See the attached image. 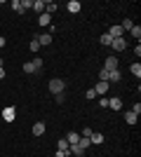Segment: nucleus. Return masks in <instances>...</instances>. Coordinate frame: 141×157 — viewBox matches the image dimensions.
I'll return each instance as SVG.
<instances>
[{"instance_id":"20e7f679","label":"nucleus","mask_w":141,"mask_h":157,"mask_svg":"<svg viewBox=\"0 0 141 157\" xmlns=\"http://www.w3.org/2000/svg\"><path fill=\"white\" fill-rule=\"evenodd\" d=\"M101 68H106V71H118V56H108Z\"/></svg>"},{"instance_id":"9d476101","label":"nucleus","mask_w":141,"mask_h":157,"mask_svg":"<svg viewBox=\"0 0 141 157\" xmlns=\"http://www.w3.org/2000/svg\"><path fill=\"white\" fill-rule=\"evenodd\" d=\"M78 138H80V134H78V131H68V134H66L68 145H75V143H78Z\"/></svg>"},{"instance_id":"dca6fc26","label":"nucleus","mask_w":141,"mask_h":157,"mask_svg":"<svg viewBox=\"0 0 141 157\" xmlns=\"http://www.w3.org/2000/svg\"><path fill=\"white\" fill-rule=\"evenodd\" d=\"M120 78H122L120 68H118V71H108V80H111V82H120Z\"/></svg>"},{"instance_id":"aec40b11","label":"nucleus","mask_w":141,"mask_h":157,"mask_svg":"<svg viewBox=\"0 0 141 157\" xmlns=\"http://www.w3.org/2000/svg\"><path fill=\"white\" fill-rule=\"evenodd\" d=\"M129 71H132L134 78H141V63H132V66H129Z\"/></svg>"},{"instance_id":"412c9836","label":"nucleus","mask_w":141,"mask_h":157,"mask_svg":"<svg viewBox=\"0 0 141 157\" xmlns=\"http://www.w3.org/2000/svg\"><path fill=\"white\" fill-rule=\"evenodd\" d=\"M12 10L17 14H24V7H21V0H12Z\"/></svg>"},{"instance_id":"f8f14e48","label":"nucleus","mask_w":141,"mask_h":157,"mask_svg":"<svg viewBox=\"0 0 141 157\" xmlns=\"http://www.w3.org/2000/svg\"><path fill=\"white\" fill-rule=\"evenodd\" d=\"M122 33H125V31H122L120 26H111V28H108V35H111V38H122Z\"/></svg>"},{"instance_id":"c9c22d12","label":"nucleus","mask_w":141,"mask_h":157,"mask_svg":"<svg viewBox=\"0 0 141 157\" xmlns=\"http://www.w3.org/2000/svg\"><path fill=\"white\" fill-rule=\"evenodd\" d=\"M0 47H5V38L2 35H0Z\"/></svg>"},{"instance_id":"cd10ccee","label":"nucleus","mask_w":141,"mask_h":157,"mask_svg":"<svg viewBox=\"0 0 141 157\" xmlns=\"http://www.w3.org/2000/svg\"><path fill=\"white\" fill-rule=\"evenodd\" d=\"M24 73H28V75H31V73H35V68H33V63H31V61H28V63H24Z\"/></svg>"},{"instance_id":"f03ea898","label":"nucleus","mask_w":141,"mask_h":157,"mask_svg":"<svg viewBox=\"0 0 141 157\" xmlns=\"http://www.w3.org/2000/svg\"><path fill=\"white\" fill-rule=\"evenodd\" d=\"M14 117H17V108H14V105L2 108V120H5V122H14Z\"/></svg>"},{"instance_id":"7c9ffc66","label":"nucleus","mask_w":141,"mask_h":157,"mask_svg":"<svg viewBox=\"0 0 141 157\" xmlns=\"http://www.w3.org/2000/svg\"><path fill=\"white\" fill-rule=\"evenodd\" d=\"M99 105H101V108H108V98L106 96H99Z\"/></svg>"},{"instance_id":"ddd939ff","label":"nucleus","mask_w":141,"mask_h":157,"mask_svg":"<svg viewBox=\"0 0 141 157\" xmlns=\"http://www.w3.org/2000/svg\"><path fill=\"white\" fill-rule=\"evenodd\" d=\"M75 145H78V148H80V150L85 152V150H87V148H89V145H92V143H89V138L80 136V138H78V143H75Z\"/></svg>"},{"instance_id":"4be33fe9","label":"nucleus","mask_w":141,"mask_h":157,"mask_svg":"<svg viewBox=\"0 0 141 157\" xmlns=\"http://www.w3.org/2000/svg\"><path fill=\"white\" fill-rule=\"evenodd\" d=\"M129 33H132V38H134V40H139L141 38V26H132V28H129Z\"/></svg>"},{"instance_id":"a878e982","label":"nucleus","mask_w":141,"mask_h":157,"mask_svg":"<svg viewBox=\"0 0 141 157\" xmlns=\"http://www.w3.org/2000/svg\"><path fill=\"white\" fill-rule=\"evenodd\" d=\"M31 63H33V68H35V71H40V68H42V59H40V56H35V59L31 61Z\"/></svg>"},{"instance_id":"393cba45","label":"nucleus","mask_w":141,"mask_h":157,"mask_svg":"<svg viewBox=\"0 0 141 157\" xmlns=\"http://www.w3.org/2000/svg\"><path fill=\"white\" fill-rule=\"evenodd\" d=\"M28 47H31V52H38V49H40V42H38V38L31 40V45H28Z\"/></svg>"},{"instance_id":"9b49d317","label":"nucleus","mask_w":141,"mask_h":157,"mask_svg":"<svg viewBox=\"0 0 141 157\" xmlns=\"http://www.w3.org/2000/svg\"><path fill=\"white\" fill-rule=\"evenodd\" d=\"M38 24H40V26H49V24H52V17L47 12H42L40 17H38Z\"/></svg>"},{"instance_id":"423d86ee","label":"nucleus","mask_w":141,"mask_h":157,"mask_svg":"<svg viewBox=\"0 0 141 157\" xmlns=\"http://www.w3.org/2000/svg\"><path fill=\"white\" fill-rule=\"evenodd\" d=\"M66 10H68L71 14H78V12H80V2H78V0H68Z\"/></svg>"},{"instance_id":"473e14b6","label":"nucleus","mask_w":141,"mask_h":157,"mask_svg":"<svg viewBox=\"0 0 141 157\" xmlns=\"http://www.w3.org/2000/svg\"><path fill=\"white\" fill-rule=\"evenodd\" d=\"M85 96H87V98H96V92H94V89H87V92H85Z\"/></svg>"},{"instance_id":"2f4dec72","label":"nucleus","mask_w":141,"mask_h":157,"mask_svg":"<svg viewBox=\"0 0 141 157\" xmlns=\"http://www.w3.org/2000/svg\"><path fill=\"white\" fill-rule=\"evenodd\" d=\"M132 113H134V115H139V113H141V103H139V101H136V103H134V108H132Z\"/></svg>"},{"instance_id":"c756f323","label":"nucleus","mask_w":141,"mask_h":157,"mask_svg":"<svg viewBox=\"0 0 141 157\" xmlns=\"http://www.w3.org/2000/svg\"><path fill=\"white\" fill-rule=\"evenodd\" d=\"M92 131H94V129H89V127H85V129H82V134H80V136L89 138V136H92Z\"/></svg>"},{"instance_id":"f704fd0d","label":"nucleus","mask_w":141,"mask_h":157,"mask_svg":"<svg viewBox=\"0 0 141 157\" xmlns=\"http://www.w3.org/2000/svg\"><path fill=\"white\" fill-rule=\"evenodd\" d=\"M5 78V68H0V80Z\"/></svg>"},{"instance_id":"f3484780","label":"nucleus","mask_w":141,"mask_h":157,"mask_svg":"<svg viewBox=\"0 0 141 157\" xmlns=\"http://www.w3.org/2000/svg\"><path fill=\"white\" fill-rule=\"evenodd\" d=\"M68 148H71V145H68V141H66V138H59V143H57V150L68 152ZM68 155H71V152H68Z\"/></svg>"},{"instance_id":"7ed1b4c3","label":"nucleus","mask_w":141,"mask_h":157,"mask_svg":"<svg viewBox=\"0 0 141 157\" xmlns=\"http://www.w3.org/2000/svg\"><path fill=\"white\" fill-rule=\"evenodd\" d=\"M111 47H113L115 52H122V49L127 47V40H125V38H113V40H111Z\"/></svg>"},{"instance_id":"6ab92c4d","label":"nucleus","mask_w":141,"mask_h":157,"mask_svg":"<svg viewBox=\"0 0 141 157\" xmlns=\"http://www.w3.org/2000/svg\"><path fill=\"white\" fill-rule=\"evenodd\" d=\"M136 120H139V115H134L132 110H129L127 115H125V122H127V124H136Z\"/></svg>"},{"instance_id":"f257e3e1","label":"nucleus","mask_w":141,"mask_h":157,"mask_svg":"<svg viewBox=\"0 0 141 157\" xmlns=\"http://www.w3.org/2000/svg\"><path fill=\"white\" fill-rule=\"evenodd\" d=\"M64 89H66V82L64 80H59V78H54V80H49V92L57 96V94H64Z\"/></svg>"},{"instance_id":"39448f33","label":"nucleus","mask_w":141,"mask_h":157,"mask_svg":"<svg viewBox=\"0 0 141 157\" xmlns=\"http://www.w3.org/2000/svg\"><path fill=\"white\" fill-rule=\"evenodd\" d=\"M108 85H111V82H96V87H94V92H96V96H104V94L108 92Z\"/></svg>"},{"instance_id":"bb28decb","label":"nucleus","mask_w":141,"mask_h":157,"mask_svg":"<svg viewBox=\"0 0 141 157\" xmlns=\"http://www.w3.org/2000/svg\"><path fill=\"white\" fill-rule=\"evenodd\" d=\"M99 80H101V82H108V71H106V68H101V71H99Z\"/></svg>"},{"instance_id":"e433bc0d","label":"nucleus","mask_w":141,"mask_h":157,"mask_svg":"<svg viewBox=\"0 0 141 157\" xmlns=\"http://www.w3.org/2000/svg\"><path fill=\"white\" fill-rule=\"evenodd\" d=\"M2 66H5V61H2V59H0V68H2Z\"/></svg>"},{"instance_id":"0eeeda50","label":"nucleus","mask_w":141,"mask_h":157,"mask_svg":"<svg viewBox=\"0 0 141 157\" xmlns=\"http://www.w3.org/2000/svg\"><path fill=\"white\" fill-rule=\"evenodd\" d=\"M38 42H40V47L52 45V33H42V35H38Z\"/></svg>"},{"instance_id":"a211bd4d","label":"nucleus","mask_w":141,"mask_h":157,"mask_svg":"<svg viewBox=\"0 0 141 157\" xmlns=\"http://www.w3.org/2000/svg\"><path fill=\"white\" fill-rule=\"evenodd\" d=\"M57 10H59V5H57V2H45V12L49 14V17H52Z\"/></svg>"},{"instance_id":"b1692460","label":"nucleus","mask_w":141,"mask_h":157,"mask_svg":"<svg viewBox=\"0 0 141 157\" xmlns=\"http://www.w3.org/2000/svg\"><path fill=\"white\" fill-rule=\"evenodd\" d=\"M132 26H134V21H132V19H125V21L120 24V28H122V31H129Z\"/></svg>"},{"instance_id":"6e6552de","label":"nucleus","mask_w":141,"mask_h":157,"mask_svg":"<svg viewBox=\"0 0 141 157\" xmlns=\"http://www.w3.org/2000/svg\"><path fill=\"white\" fill-rule=\"evenodd\" d=\"M89 143L101 145V143H104V134H101V131H92V136H89Z\"/></svg>"},{"instance_id":"72a5a7b5","label":"nucleus","mask_w":141,"mask_h":157,"mask_svg":"<svg viewBox=\"0 0 141 157\" xmlns=\"http://www.w3.org/2000/svg\"><path fill=\"white\" fill-rule=\"evenodd\" d=\"M54 157H68V152H64V150H57V155Z\"/></svg>"},{"instance_id":"2eb2a0df","label":"nucleus","mask_w":141,"mask_h":157,"mask_svg":"<svg viewBox=\"0 0 141 157\" xmlns=\"http://www.w3.org/2000/svg\"><path fill=\"white\" fill-rule=\"evenodd\" d=\"M108 108H113V110H120V108H122V101H120L118 96H115V98H108Z\"/></svg>"},{"instance_id":"c85d7f7f","label":"nucleus","mask_w":141,"mask_h":157,"mask_svg":"<svg viewBox=\"0 0 141 157\" xmlns=\"http://www.w3.org/2000/svg\"><path fill=\"white\" fill-rule=\"evenodd\" d=\"M21 7H24V12L31 10V7H33V0H21Z\"/></svg>"},{"instance_id":"1a4fd4ad","label":"nucleus","mask_w":141,"mask_h":157,"mask_svg":"<svg viewBox=\"0 0 141 157\" xmlns=\"http://www.w3.org/2000/svg\"><path fill=\"white\" fill-rule=\"evenodd\" d=\"M31 10H35L38 17H40V14L45 12V0H33V7H31Z\"/></svg>"},{"instance_id":"5701e85b","label":"nucleus","mask_w":141,"mask_h":157,"mask_svg":"<svg viewBox=\"0 0 141 157\" xmlns=\"http://www.w3.org/2000/svg\"><path fill=\"white\" fill-rule=\"evenodd\" d=\"M111 40H113V38H111L108 33H104V35L99 38V42H101V45H106V47H111Z\"/></svg>"},{"instance_id":"4468645a","label":"nucleus","mask_w":141,"mask_h":157,"mask_svg":"<svg viewBox=\"0 0 141 157\" xmlns=\"http://www.w3.org/2000/svg\"><path fill=\"white\" fill-rule=\"evenodd\" d=\"M45 134V122H35L33 124V136H42Z\"/></svg>"}]
</instances>
